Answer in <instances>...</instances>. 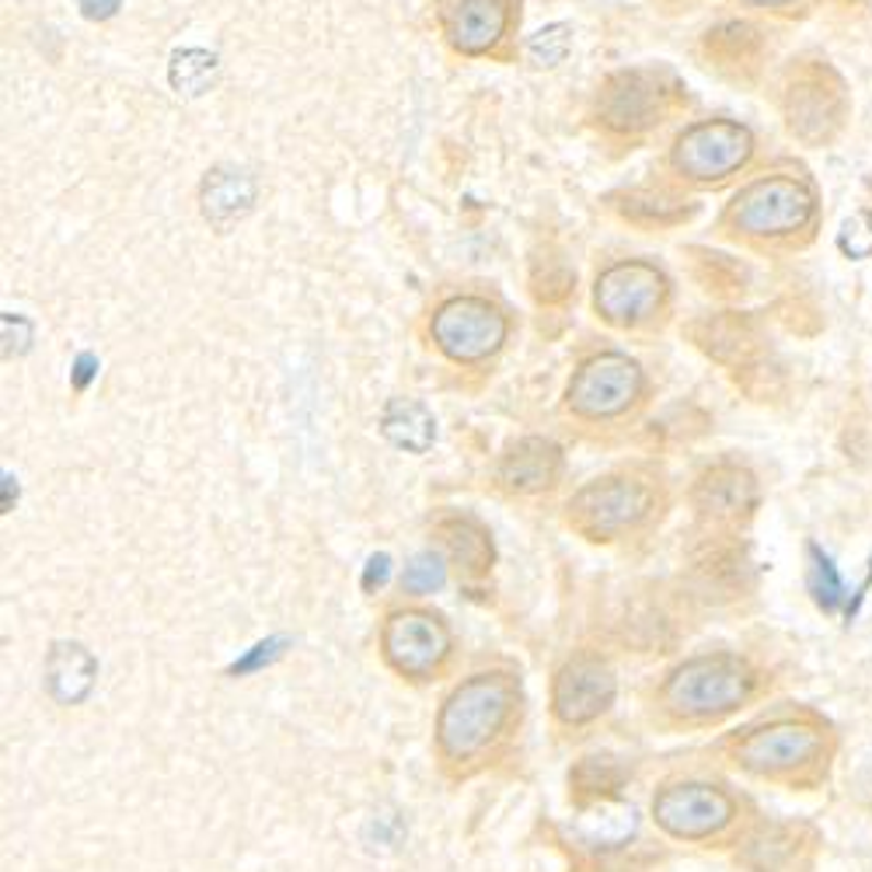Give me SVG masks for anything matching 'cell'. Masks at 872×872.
<instances>
[{
  "mask_svg": "<svg viewBox=\"0 0 872 872\" xmlns=\"http://www.w3.org/2000/svg\"><path fill=\"white\" fill-rule=\"evenodd\" d=\"M513 708H517V684L510 673L486 670L461 681L443 698L437 716L440 754L454 764L482 757L513 719Z\"/></svg>",
  "mask_w": 872,
  "mask_h": 872,
  "instance_id": "1",
  "label": "cell"
},
{
  "mask_svg": "<svg viewBox=\"0 0 872 872\" xmlns=\"http://www.w3.org/2000/svg\"><path fill=\"white\" fill-rule=\"evenodd\" d=\"M684 84L670 67H625L600 81L594 119L611 136H646L681 109Z\"/></svg>",
  "mask_w": 872,
  "mask_h": 872,
  "instance_id": "2",
  "label": "cell"
},
{
  "mask_svg": "<svg viewBox=\"0 0 872 872\" xmlns=\"http://www.w3.org/2000/svg\"><path fill=\"white\" fill-rule=\"evenodd\" d=\"M816 220V192L796 175H761L733 192L722 227L746 241H786Z\"/></svg>",
  "mask_w": 872,
  "mask_h": 872,
  "instance_id": "3",
  "label": "cell"
},
{
  "mask_svg": "<svg viewBox=\"0 0 872 872\" xmlns=\"http://www.w3.org/2000/svg\"><path fill=\"white\" fill-rule=\"evenodd\" d=\"M757 688V670L733 653L691 656L670 670L660 691L667 712L688 722H712L737 712Z\"/></svg>",
  "mask_w": 872,
  "mask_h": 872,
  "instance_id": "4",
  "label": "cell"
},
{
  "mask_svg": "<svg viewBox=\"0 0 872 872\" xmlns=\"http://www.w3.org/2000/svg\"><path fill=\"white\" fill-rule=\"evenodd\" d=\"M660 492L635 471H611L586 482L565 503V521L586 541H614L653 521Z\"/></svg>",
  "mask_w": 872,
  "mask_h": 872,
  "instance_id": "5",
  "label": "cell"
},
{
  "mask_svg": "<svg viewBox=\"0 0 872 872\" xmlns=\"http://www.w3.org/2000/svg\"><path fill=\"white\" fill-rule=\"evenodd\" d=\"M433 349L457 367H482L510 339V314L482 294L443 297L430 314Z\"/></svg>",
  "mask_w": 872,
  "mask_h": 872,
  "instance_id": "6",
  "label": "cell"
},
{
  "mask_svg": "<svg viewBox=\"0 0 872 872\" xmlns=\"http://www.w3.org/2000/svg\"><path fill=\"white\" fill-rule=\"evenodd\" d=\"M646 370L625 353H594L565 384V408L580 422H618L646 402Z\"/></svg>",
  "mask_w": 872,
  "mask_h": 872,
  "instance_id": "7",
  "label": "cell"
},
{
  "mask_svg": "<svg viewBox=\"0 0 872 872\" xmlns=\"http://www.w3.org/2000/svg\"><path fill=\"white\" fill-rule=\"evenodd\" d=\"M670 308V279L649 259H618L594 279V311L618 332H643Z\"/></svg>",
  "mask_w": 872,
  "mask_h": 872,
  "instance_id": "8",
  "label": "cell"
},
{
  "mask_svg": "<svg viewBox=\"0 0 872 872\" xmlns=\"http://www.w3.org/2000/svg\"><path fill=\"white\" fill-rule=\"evenodd\" d=\"M757 140L737 119H702L673 136L667 165L688 186H722L751 165Z\"/></svg>",
  "mask_w": 872,
  "mask_h": 872,
  "instance_id": "9",
  "label": "cell"
},
{
  "mask_svg": "<svg viewBox=\"0 0 872 872\" xmlns=\"http://www.w3.org/2000/svg\"><path fill=\"white\" fill-rule=\"evenodd\" d=\"M827 754V729L816 719H772L746 729L733 740V757L740 768L764 778H796L821 768Z\"/></svg>",
  "mask_w": 872,
  "mask_h": 872,
  "instance_id": "10",
  "label": "cell"
},
{
  "mask_svg": "<svg viewBox=\"0 0 872 872\" xmlns=\"http://www.w3.org/2000/svg\"><path fill=\"white\" fill-rule=\"evenodd\" d=\"M781 116L796 140L816 147L838 136L848 116L841 77L827 63H796L781 87Z\"/></svg>",
  "mask_w": 872,
  "mask_h": 872,
  "instance_id": "11",
  "label": "cell"
},
{
  "mask_svg": "<svg viewBox=\"0 0 872 872\" xmlns=\"http://www.w3.org/2000/svg\"><path fill=\"white\" fill-rule=\"evenodd\" d=\"M653 816L670 838L705 841L737 821V799L708 781H678L656 792Z\"/></svg>",
  "mask_w": 872,
  "mask_h": 872,
  "instance_id": "12",
  "label": "cell"
},
{
  "mask_svg": "<svg viewBox=\"0 0 872 872\" xmlns=\"http://www.w3.org/2000/svg\"><path fill=\"white\" fill-rule=\"evenodd\" d=\"M521 14L513 0H443L440 32L457 57L486 60L506 49Z\"/></svg>",
  "mask_w": 872,
  "mask_h": 872,
  "instance_id": "13",
  "label": "cell"
},
{
  "mask_svg": "<svg viewBox=\"0 0 872 872\" xmlns=\"http://www.w3.org/2000/svg\"><path fill=\"white\" fill-rule=\"evenodd\" d=\"M381 653L405 678H430L451 653V629L433 611H395L384 621Z\"/></svg>",
  "mask_w": 872,
  "mask_h": 872,
  "instance_id": "14",
  "label": "cell"
},
{
  "mask_svg": "<svg viewBox=\"0 0 872 872\" xmlns=\"http://www.w3.org/2000/svg\"><path fill=\"white\" fill-rule=\"evenodd\" d=\"M691 506H695L702 527L737 530L761 506V482L740 461H716L691 486Z\"/></svg>",
  "mask_w": 872,
  "mask_h": 872,
  "instance_id": "15",
  "label": "cell"
},
{
  "mask_svg": "<svg viewBox=\"0 0 872 872\" xmlns=\"http://www.w3.org/2000/svg\"><path fill=\"white\" fill-rule=\"evenodd\" d=\"M618 681L614 670L597 656H576L569 660L551 684V708L565 726H586L600 719L614 705Z\"/></svg>",
  "mask_w": 872,
  "mask_h": 872,
  "instance_id": "16",
  "label": "cell"
},
{
  "mask_svg": "<svg viewBox=\"0 0 872 872\" xmlns=\"http://www.w3.org/2000/svg\"><path fill=\"white\" fill-rule=\"evenodd\" d=\"M562 478V447L548 437L510 440L495 461V486L510 495H541Z\"/></svg>",
  "mask_w": 872,
  "mask_h": 872,
  "instance_id": "17",
  "label": "cell"
},
{
  "mask_svg": "<svg viewBox=\"0 0 872 872\" xmlns=\"http://www.w3.org/2000/svg\"><path fill=\"white\" fill-rule=\"evenodd\" d=\"M688 339L695 343L708 360L722 367L743 370L746 363L761 360L764 353V332L751 314L740 311H716L702 314L688 325Z\"/></svg>",
  "mask_w": 872,
  "mask_h": 872,
  "instance_id": "18",
  "label": "cell"
},
{
  "mask_svg": "<svg viewBox=\"0 0 872 872\" xmlns=\"http://www.w3.org/2000/svg\"><path fill=\"white\" fill-rule=\"evenodd\" d=\"M702 541L691 545V573L702 590H716V597H740L751 586V559L733 541V530L702 527Z\"/></svg>",
  "mask_w": 872,
  "mask_h": 872,
  "instance_id": "19",
  "label": "cell"
},
{
  "mask_svg": "<svg viewBox=\"0 0 872 872\" xmlns=\"http://www.w3.org/2000/svg\"><path fill=\"white\" fill-rule=\"evenodd\" d=\"M255 200H259L255 175L235 165L210 168L200 182V213L213 230H220V235L235 230L248 213L255 210Z\"/></svg>",
  "mask_w": 872,
  "mask_h": 872,
  "instance_id": "20",
  "label": "cell"
},
{
  "mask_svg": "<svg viewBox=\"0 0 872 872\" xmlns=\"http://www.w3.org/2000/svg\"><path fill=\"white\" fill-rule=\"evenodd\" d=\"M437 541L447 551V559L461 569L465 576L478 580L489 576V569L495 562V545L492 534L482 521L468 517V513H447V517L437 521Z\"/></svg>",
  "mask_w": 872,
  "mask_h": 872,
  "instance_id": "21",
  "label": "cell"
},
{
  "mask_svg": "<svg viewBox=\"0 0 872 872\" xmlns=\"http://www.w3.org/2000/svg\"><path fill=\"white\" fill-rule=\"evenodd\" d=\"M611 206L621 220H629L635 227L646 230H664V227H678L684 224L698 206L688 200V195L673 192L667 186H638L611 195Z\"/></svg>",
  "mask_w": 872,
  "mask_h": 872,
  "instance_id": "22",
  "label": "cell"
},
{
  "mask_svg": "<svg viewBox=\"0 0 872 872\" xmlns=\"http://www.w3.org/2000/svg\"><path fill=\"white\" fill-rule=\"evenodd\" d=\"M98 660L95 653L81 643H57L46 656V688L52 702L81 705L95 691Z\"/></svg>",
  "mask_w": 872,
  "mask_h": 872,
  "instance_id": "23",
  "label": "cell"
},
{
  "mask_svg": "<svg viewBox=\"0 0 872 872\" xmlns=\"http://www.w3.org/2000/svg\"><path fill=\"white\" fill-rule=\"evenodd\" d=\"M378 430L395 451L426 454L437 443V416L419 398H387L381 408Z\"/></svg>",
  "mask_w": 872,
  "mask_h": 872,
  "instance_id": "24",
  "label": "cell"
},
{
  "mask_svg": "<svg viewBox=\"0 0 872 872\" xmlns=\"http://www.w3.org/2000/svg\"><path fill=\"white\" fill-rule=\"evenodd\" d=\"M807 827L796 824H761L740 845V862L751 872H786L803 856Z\"/></svg>",
  "mask_w": 872,
  "mask_h": 872,
  "instance_id": "25",
  "label": "cell"
},
{
  "mask_svg": "<svg viewBox=\"0 0 872 872\" xmlns=\"http://www.w3.org/2000/svg\"><path fill=\"white\" fill-rule=\"evenodd\" d=\"M761 49H764L761 28H754L751 22H722L716 28H708L702 39V52L712 60V67L733 70V74L754 70L761 60Z\"/></svg>",
  "mask_w": 872,
  "mask_h": 872,
  "instance_id": "26",
  "label": "cell"
},
{
  "mask_svg": "<svg viewBox=\"0 0 872 872\" xmlns=\"http://www.w3.org/2000/svg\"><path fill=\"white\" fill-rule=\"evenodd\" d=\"M573 834L586 848H618L635 834V810L614 803V799L586 803V810L576 816Z\"/></svg>",
  "mask_w": 872,
  "mask_h": 872,
  "instance_id": "27",
  "label": "cell"
},
{
  "mask_svg": "<svg viewBox=\"0 0 872 872\" xmlns=\"http://www.w3.org/2000/svg\"><path fill=\"white\" fill-rule=\"evenodd\" d=\"M220 81V60L210 49H178L168 63V84L178 98H203Z\"/></svg>",
  "mask_w": 872,
  "mask_h": 872,
  "instance_id": "28",
  "label": "cell"
},
{
  "mask_svg": "<svg viewBox=\"0 0 872 872\" xmlns=\"http://www.w3.org/2000/svg\"><path fill=\"white\" fill-rule=\"evenodd\" d=\"M691 276L702 283L705 294L740 297L746 290V273L733 255H719L712 248H691Z\"/></svg>",
  "mask_w": 872,
  "mask_h": 872,
  "instance_id": "29",
  "label": "cell"
},
{
  "mask_svg": "<svg viewBox=\"0 0 872 872\" xmlns=\"http://www.w3.org/2000/svg\"><path fill=\"white\" fill-rule=\"evenodd\" d=\"M569 781H573V792L583 803H600V799H614L618 789L625 786V768L611 754H590L576 761Z\"/></svg>",
  "mask_w": 872,
  "mask_h": 872,
  "instance_id": "30",
  "label": "cell"
},
{
  "mask_svg": "<svg viewBox=\"0 0 872 872\" xmlns=\"http://www.w3.org/2000/svg\"><path fill=\"white\" fill-rule=\"evenodd\" d=\"M807 556H810V573H807V586L816 600V608L824 614H834L848 600L845 594V580L838 573V565L827 556L821 545H807Z\"/></svg>",
  "mask_w": 872,
  "mask_h": 872,
  "instance_id": "31",
  "label": "cell"
},
{
  "mask_svg": "<svg viewBox=\"0 0 872 872\" xmlns=\"http://www.w3.org/2000/svg\"><path fill=\"white\" fill-rule=\"evenodd\" d=\"M530 290L541 304H565L576 294V273L562 259H538L530 273Z\"/></svg>",
  "mask_w": 872,
  "mask_h": 872,
  "instance_id": "32",
  "label": "cell"
},
{
  "mask_svg": "<svg viewBox=\"0 0 872 872\" xmlns=\"http://www.w3.org/2000/svg\"><path fill=\"white\" fill-rule=\"evenodd\" d=\"M569 52H573V25H565V22L545 25L527 39V57L534 67L551 70V67L565 63Z\"/></svg>",
  "mask_w": 872,
  "mask_h": 872,
  "instance_id": "33",
  "label": "cell"
},
{
  "mask_svg": "<svg viewBox=\"0 0 872 872\" xmlns=\"http://www.w3.org/2000/svg\"><path fill=\"white\" fill-rule=\"evenodd\" d=\"M443 583H447V562H443V556H437V551H419V556L408 559L402 573V586L416 597L437 594Z\"/></svg>",
  "mask_w": 872,
  "mask_h": 872,
  "instance_id": "34",
  "label": "cell"
},
{
  "mask_svg": "<svg viewBox=\"0 0 872 872\" xmlns=\"http://www.w3.org/2000/svg\"><path fill=\"white\" fill-rule=\"evenodd\" d=\"M838 248L848 259H869L872 255V210H859L845 220Z\"/></svg>",
  "mask_w": 872,
  "mask_h": 872,
  "instance_id": "35",
  "label": "cell"
},
{
  "mask_svg": "<svg viewBox=\"0 0 872 872\" xmlns=\"http://www.w3.org/2000/svg\"><path fill=\"white\" fill-rule=\"evenodd\" d=\"M287 646H290V638H283V635H273V638H265V643H255L252 649L241 656V660H235L230 673H255L262 667H270L273 660H279V656L287 653Z\"/></svg>",
  "mask_w": 872,
  "mask_h": 872,
  "instance_id": "36",
  "label": "cell"
},
{
  "mask_svg": "<svg viewBox=\"0 0 872 872\" xmlns=\"http://www.w3.org/2000/svg\"><path fill=\"white\" fill-rule=\"evenodd\" d=\"M391 576V556L387 551H381V556H370L367 565H363V590L373 594V590H381V586L387 583Z\"/></svg>",
  "mask_w": 872,
  "mask_h": 872,
  "instance_id": "37",
  "label": "cell"
},
{
  "mask_svg": "<svg viewBox=\"0 0 872 872\" xmlns=\"http://www.w3.org/2000/svg\"><path fill=\"white\" fill-rule=\"evenodd\" d=\"M81 14L87 22H109V17L119 11V0H77Z\"/></svg>",
  "mask_w": 872,
  "mask_h": 872,
  "instance_id": "38",
  "label": "cell"
},
{
  "mask_svg": "<svg viewBox=\"0 0 872 872\" xmlns=\"http://www.w3.org/2000/svg\"><path fill=\"white\" fill-rule=\"evenodd\" d=\"M95 367H98V360H95L92 353L77 356V363H74V387H77V391H84V387H87V381L95 378Z\"/></svg>",
  "mask_w": 872,
  "mask_h": 872,
  "instance_id": "39",
  "label": "cell"
},
{
  "mask_svg": "<svg viewBox=\"0 0 872 872\" xmlns=\"http://www.w3.org/2000/svg\"><path fill=\"white\" fill-rule=\"evenodd\" d=\"M746 8H764V11H778V8H789L796 0H743Z\"/></svg>",
  "mask_w": 872,
  "mask_h": 872,
  "instance_id": "40",
  "label": "cell"
}]
</instances>
